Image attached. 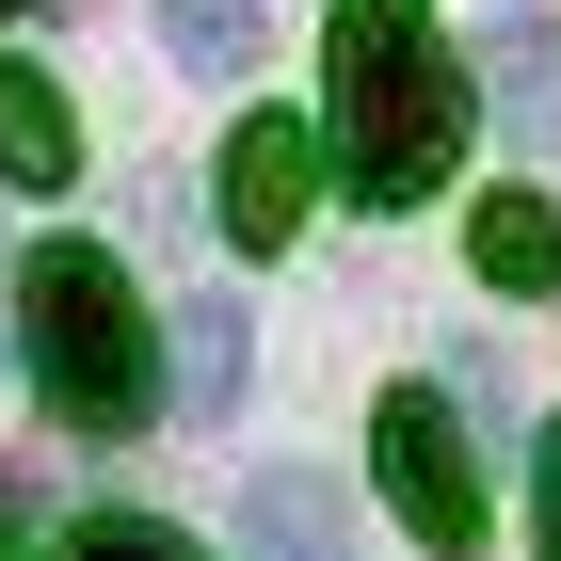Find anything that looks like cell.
Returning a JSON list of instances; mask_svg holds the SVG:
<instances>
[{"instance_id": "cell-1", "label": "cell", "mask_w": 561, "mask_h": 561, "mask_svg": "<svg viewBox=\"0 0 561 561\" xmlns=\"http://www.w3.org/2000/svg\"><path fill=\"white\" fill-rule=\"evenodd\" d=\"M466 48L433 33L417 0H337V81H321V161L353 176V209H433L466 161Z\"/></svg>"}, {"instance_id": "cell-12", "label": "cell", "mask_w": 561, "mask_h": 561, "mask_svg": "<svg viewBox=\"0 0 561 561\" xmlns=\"http://www.w3.org/2000/svg\"><path fill=\"white\" fill-rule=\"evenodd\" d=\"M546 561H561V433H546Z\"/></svg>"}, {"instance_id": "cell-10", "label": "cell", "mask_w": 561, "mask_h": 561, "mask_svg": "<svg viewBox=\"0 0 561 561\" xmlns=\"http://www.w3.org/2000/svg\"><path fill=\"white\" fill-rule=\"evenodd\" d=\"M161 48L176 65H241L257 48V0H161Z\"/></svg>"}, {"instance_id": "cell-7", "label": "cell", "mask_w": 561, "mask_h": 561, "mask_svg": "<svg viewBox=\"0 0 561 561\" xmlns=\"http://www.w3.org/2000/svg\"><path fill=\"white\" fill-rule=\"evenodd\" d=\"M241 546L257 561H353V529H337V497L305 466H273V481H241Z\"/></svg>"}, {"instance_id": "cell-6", "label": "cell", "mask_w": 561, "mask_h": 561, "mask_svg": "<svg viewBox=\"0 0 561 561\" xmlns=\"http://www.w3.org/2000/svg\"><path fill=\"white\" fill-rule=\"evenodd\" d=\"M0 176H16V193H65V176H81V113H65L33 65H0Z\"/></svg>"}, {"instance_id": "cell-8", "label": "cell", "mask_w": 561, "mask_h": 561, "mask_svg": "<svg viewBox=\"0 0 561 561\" xmlns=\"http://www.w3.org/2000/svg\"><path fill=\"white\" fill-rule=\"evenodd\" d=\"M497 96H514V129L561 145V16H546V0H514V16H497Z\"/></svg>"}, {"instance_id": "cell-11", "label": "cell", "mask_w": 561, "mask_h": 561, "mask_svg": "<svg viewBox=\"0 0 561 561\" xmlns=\"http://www.w3.org/2000/svg\"><path fill=\"white\" fill-rule=\"evenodd\" d=\"M65 561H209V546L161 529V514H81V529H65Z\"/></svg>"}, {"instance_id": "cell-2", "label": "cell", "mask_w": 561, "mask_h": 561, "mask_svg": "<svg viewBox=\"0 0 561 561\" xmlns=\"http://www.w3.org/2000/svg\"><path fill=\"white\" fill-rule=\"evenodd\" d=\"M16 337H33V386L65 433H145L161 417V337H145V289L96 241H48L16 273Z\"/></svg>"}, {"instance_id": "cell-13", "label": "cell", "mask_w": 561, "mask_h": 561, "mask_svg": "<svg viewBox=\"0 0 561 561\" xmlns=\"http://www.w3.org/2000/svg\"><path fill=\"white\" fill-rule=\"evenodd\" d=\"M0 561H16V546H0Z\"/></svg>"}, {"instance_id": "cell-9", "label": "cell", "mask_w": 561, "mask_h": 561, "mask_svg": "<svg viewBox=\"0 0 561 561\" xmlns=\"http://www.w3.org/2000/svg\"><path fill=\"white\" fill-rule=\"evenodd\" d=\"M176 401H193V417L241 401V305H176Z\"/></svg>"}, {"instance_id": "cell-4", "label": "cell", "mask_w": 561, "mask_h": 561, "mask_svg": "<svg viewBox=\"0 0 561 561\" xmlns=\"http://www.w3.org/2000/svg\"><path fill=\"white\" fill-rule=\"evenodd\" d=\"M305 193H321L305 113H241V145H225V241H241V257H289V241H305Z\"/></svg>"}, {"instance_id": "cell-3", "label": "cell", "mask_w": 561, "mask_h": 561, "mask_svg": "<svg viewBox=\"0 0 561 561\" xmlns=\"http://www.w3.org/2000/svg\"><path fill=\"white\" fill-rule=\"evenodd\" d=\"M369 466H386L401 529H417L433 561H466V546H481V466H466V417H449L433 386H386V417H369Z\"/></svg>"}, {"instance_id": "cell-5", "label": "cell", "mask_w": 561, "mask_h": 561, "mask_svg": "<svg viewBox=\"0 0 561 561\" xmlns=\"http://www.w3.org/2000/svg\"><path fill=\"white\" fill-rule=\"evenodd\" d=\"M466 273H481V289H561V209H546V193H481V209H466Z\"/></svg>"}]
</instances>
